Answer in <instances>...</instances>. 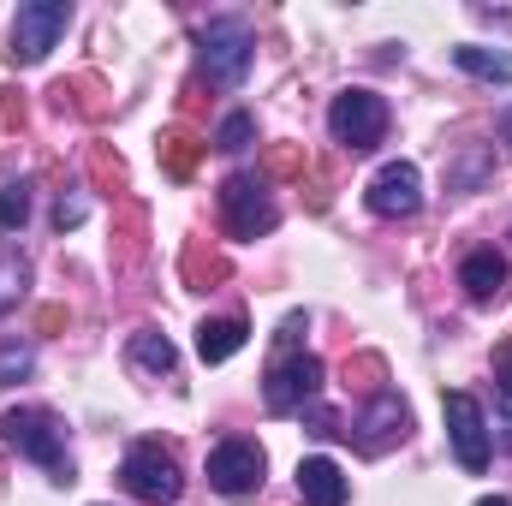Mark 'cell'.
Instances as JSON below:
<instances>
[{
    "label": "cell",
    "mask_w": 512,
    "mask_h": 506,
    "mask_svg": "<svg viewBox=\"0 0 512 506\" xmlns=\"http://www.w3.org/2000/svg\"><path fill=\"white\" fill-rule=\"evenodd\" d=\"M0 435H6L12 453L36 459L54 483H72V453H66V429H60L54 411H42V405H18V411L0 417Z\"/></svg>",
    "instance_id": "1"
},
{
    "label": "cell",
    "mask_w": 512,
    "mask_h": 506,
    "mask_svg": "<svg viewBox=\"0 0 512 506\" xmlns=\"http://www.w3.org/2000/svg\"><path fill=\"white\" fill-rule=\"evenodd\" d=\"M197 60H203V72H209V84H245V72H251L256 60V36L245 18H209L203 30H197Z\"/></svg>",
    "instance_id": "2"
},
{
    "label": "cell",
    "mask_w": 512,
    "mask_h": 506,
    "mask_svg": "<svg viewBox=\"0 0 512 506\" xmlns=\"http://www.w3.org/2000/svg\"><path fill=\"white\" fill-rule=\"evenodd\" d=\"M322 393V358L316 352H286L268 364V381H262V405L274 417H304Z\"/></svg>",
    "instance_id": "3"
},
{
    "label": "cell",
    "mask_w": 512,
    "mask_h": 506,
    "mask_svg": "<svg viewBox=\"0 0 512 506\" xmlns=\"http://www.w3.org/2000/svg\"><path fill=\"white\" fill-rule=\"evenodd\" d=\"M274 221H280V209H274L262 173H233L221 185V227L233 239H262V233H274Z\"/></svg>",
    "instance_id": "4"
},
{
    "label": "cell",
    "mask_w": 512,
    "mask_h": 506,
    "mask_svg": "<svg viewBox=\"0 0 512 506\" xmlns=\"http://www.w3.org/2000/svg\"><path fill=\"white\" fill-rule=\"evenodd\" d=\"M328 131H334V143L340 149H352V155H364V149H376L387 131V102L376 90H340L334 96V108H328Z\"/></svg>",
    "instance_id": "5"
},
{
    "label": "cell",
    "mask_w": 512,
    "mask_h": 506,
    "mask_svg": "<svg viewBox=\"0 0 512 506\" xmlns=\"http://www.w3.org/2000/svg\"><path fill=\"white\" fill-rule=\"evenodd\" d=\"M120 477H126V489L137 501L149 506H173L179 501V489H185V477H179V459L161 447V441H137L126 453V465H120Z\"/></svg>",
    "instance_id": "6"
},
{
    "label": "cell",
    "mask_w": 512,
    "mask_h": 506,
    "mask_svg": "<svg viewBox=\"0 0 512 506\" xmlns=\"http://www.w3.org/2000/svg\"><path fill=\"white\" fill-rule=\"evenodd\" d=\"M262 471H268V459H262V447L245 441V435H233V441H221V447L209 453V489H215L221 501H256Z\"/></svg>",
    "instance_id": "7"
},
{
    "label": "cell",
    "mask_w": 512,
    "mask_h": 506,
    "mask_svg": "<svg viewBox=\"0 0 512 506\" xmlns=\"http://www.w3.org/2000/svg\"><path fill=\"white\" fill-rule=\"evenodd\" d=\"M66 24H72V6L66 0H30V6H18V18H12V60H24V66H36V60H48V48L66 36Z\"/></svg>",
    "instance_id": "8"
},
{
    "label": "cell",
    "mask_w": 512,
    "mask_h": 506,
    "mask_svg": "<svg viewBox=\"0 0 512 506\" xmlns=\"http://www.w3.org/2000/svg\"><path fill=\"white\" fill-rule=\"evenodd\" d=\"M346 435L358 441V453H364V459H382L387 447H399V441L411 435V411H405V399H399V393H376V399L364 405V417H358Z\"/></svg>",
    "instance_id": "9"
},
{
    "label": "cell",
    "mask_w": 512,
    "mask_h": 506,
    "mask_svg": "<svg viewBox=\"0 0 512 506\" xmlns=\"http://www.w3.org/2000/svg\"><path fill=\"white\" fill-rule=\"evenodd\" d=\"M441 417H447V435H453L459 465H465L471 477L489 471V423H483V405H477L471 393H447V399H441Z\"/></svg>",
    "instance_id": "10"
},
{
    "label": "cell",
    "mask_w": 512,
    "mask_h": 506,
    "mask_svg": "<svg viewBox=\"0 0 512 506\" xmlns=\"http://www.w3.org/2000/svg\"><path fill=\"white\" fill-rule=\"evenodd\" d=\"M364 203H370V215H382V221H405V215H417V209H423V173H417L411 161H387L382 173L370 179Z\"/></svg>",
    "instance_id": "11"
},
{
    "label": "cell",
    "mask_w": 512,
    "mask_h": 506,
    "mask_svg": "<svg viewBox=\"0 0 512 506\" xmlns=\"http://www.w3.org/2000/svg\"><path fill=\"white\" fill-rule=\"evenodd\" d=\"M459 286H465L471 304H501L512 292V262L495 251H471L459 262Z\"/></svg>",
    "instance_id": "12"
},
{
    "label": "cell",
    "mask_w": 512,
    "mask_h": 506,
    "mask_svg": "<svg viewBox=\"0 0 512 506\" xmlns=\"http://www.w3.org/2000/svg\"><path fill=\"white\" fill-rule=\"evenodd\" d=\"M298 495L304 506H346V471L328 453H310L298 459Z\"/></svg>",
    "instance_id": "13"
},
{
    "label": "cell",
    "mask_w": 512,
    "mask_h": 506,
    "mask_svg": "<svg viewBox=\"0 0 512 506\" xmlns=\"http://www.w3.org/2000/svg\"><path fill=\"white\" fill-rule=\"evenodd\" d=\"M126 358H131V370H137V376H155V381L173 376V364H179L173 340H167V334H155V328H137V334H131Z\"/></svg>",
    "instance_id": "14"
},
{
    "label": "cell",
    "mask_w": 512,
    "mask_h": 506,
    "mask_svg": "<svg viewBox=\"0 0 512 506\" xmlns=\"http://www.w3.org/2000/svg\"><path fill=\"white\" fill-rule=\"evenodd\" d=\"M245 340H251V328H245L239 316H221V322H203V328H197V352H203V364H227Z\"/></svg>",
    "instance_id": "15"
},
{
    "label": "cell",
    "mask_w": 512,
    "mask_h": 506,
    "mask_svg": "<svg viewBox=\"0 0 512 506\" xmlns=\"http://www.w3.org/2000/svg\"><path fill=\"white\" fill-rule=\"evenodd\" d=\"M155 149H161V167H167V173H173V179H191V173H197V161H203V149H209V143H203V137H197V131L173 126V131H161V143H155Z\"/></svg>",
    "instance_id": "16"
},
{
    "label": "cell",
    "mask_w": 512,
    "mask_h": 506,
    "mask_svg": "<svg viewBox=\"0 0 512 506\" xmlns=\"http://www.w3.org/2000/svg\"><path fill=\"white\" fill-rule=\"evenodd\" d=\"M179 274H185V286H191V292H209V286H221V280H227V256H215L203 239H191L185 256H179Z\"/></svg>",
    "instance_id": "17"
},
{
    "label": "cell",
    "mask_w": 512,
    "mask_h": 506,
    "mask_svg": "<svg viewBox=\"0 0 512 506\" xmlns=\"http://www.w3.org/2000/svg\"><path fill=\"white\" fill-rule=\"evenodd\" d=\"M453 66L471 72V78H483V84H512V54H501V48L465 42V48H453Z\"/></svg>",
    "instance_id": "18"
},
{
    "label": "cell",
    "mask_w": 512,
    "mask_h": 506,
    "mask_svg": "<svg viewBox=\"0 0 512 506\" xmlns=\"http://www.w3.org/2000/svg\"><path fill=\"white\" fill-rule=\"evenodd\" d=\"M54 96H60V108H78L84 120H102V114H108V96H102V78H96V72H78V78L60 84Z\"/></svg>",
    "instance_id": "19"
},
{
    "label": "cell",
    "mask_w": 512,
    "mask_h": 506,
    "mask_svg": "<svg viewBox=\"0 0 512 506\" xmlns=\"http://www.w3.org/2000/svg\"><path fill=\"white\" fill-rule=\"evenodd\" d=\"M304 173H310L304 143H268V149H262V185H268V179H304Z\"/></svg>",
    "instance_id": "20"
},
{
    "label": "cell",
    "mask_w": 512,
    "mask_h": 506,
    "mask_svg": "<svg viewBox=\"0 0 512 506\" xmlns=\"http://www.w3.org/2000/svg\"><path fill=\"white\" fill-rule=\"evenodd\" d=\"M24 286H30V262H24L18 251H6V245H0V316L24 298Z\"/></svg>",
    "instance_id": "21"
},
{
    "label": "cell",
    "mask_w": 512,
    "mask_h": 506,
    "mask_svg": "<svg viewBox=\"0 0 512 506\" xmlns=\"http://www.w3.org/2000/svg\"><path fill=\"white\" fill-rule=\"evenodd\" d=\"M30 221V179H12L0 185V233H18Z\"/></svg>",
    "instance_id": "22"
},
{
    "label": "cell",
    "mask_w": 512,
    "mask_h": 506,
    "mask_svg": "<svg viewBox=\"0 0 512 506\" xmlns=\"http://www.w3.org/2000/svg\"><path fill=\"white\" fill-rule=\"evenodd\" d=\"M346 381H352V387H364L370 399H376V393H387V358H376V352L346 358Z\"/></svg>",
    "instance_id": "23"
},
{
    "label": "cell",
    "mask_w": 512,
    "mask_h": 506,
    "mask_svg": "<svg viewBox=\"0 0 512 506\" xmlns=\"http://www.w3.org/2000/svg\"><path fill=\"white\" fill-rule=\"evenodd\" d=\"M90 173H96V185H102V191H126V161H120V155H108V143H96V149H90Z\"/></svg>",
    "instance_id": "24"
},
{
    "label": "cell",
    "mask_w": 512,
    "mask_h": 506,
    "mask_svg": "<svg viewBox=\"0 0 512 506\" xmlns=\"http://www.w3.org/2000/svg\"><path fill=\"white\" fill-rule=\"evenodd\" d=\"M251 137H256V120H251V114H227V120H221V131H215V149L239 155V149H251Z\"/></svg>",
    "instance_id": "25"
},
{
    "label": "cell",
    "mask_w": 512,
    "mask_h": 506,
    "mask_svg": "<svg viewBox=\"0 0 512 506\" xmlns=\"http://www.w3.org/2000/svg\"><path fill=\"white\" fill-rule=\"evenodd\" d=\"M36 370V352L24 340H0V381H24Z\"/></svg>",
    "instance_id": "26"
},
{
    "label": "cell",
    "mask_w": 512,
    "mask_h": 506,
    "mask_svg": "<svg viewBox=\"0 0 512 506\" xmlns=\"http://www.w3.org/2000/svg\"><path fill=\"white\" fill-rule=\"evenodd\" d=\"M84 215H90L84 197H60V203H54V227H60V233H66V227H84Z\"/></svg>",
    "instance_id": "27"
},
{
    "label": "cell",
    "mask_w": 512,
    "mask_h": 506,
    "mask_svg": "<svg viewBox=\"0 0 512 506\" xmlns=\"http://www.w3.org/2000/svg\"><path fill=\"white\" fill-rule=\"evenodd\" d=\"M30 108H24V90H0V126H24Z\"/></svg>",
    "instance_id": "28"
},
{
    "label": "cell",
    "mask_w": 512,
    "mask_h": 506,
    "mask_svg": "<svg viewBox=\"0 0 512 506\" xmlns=\"http://www.w3.org/2000/svg\"><path fill=\"white\" fill-rule=\"evenodd\" d=\"M495 381H501V387H495V399H501V411L512 417V346L495 358Z\"/></svg>",
    "instance_id": "29"
},
{
    "label": "cell",
    "mask_w": 512,
    "mask_h": 506,
    "mask_svg": "<svg viewBox=\"0 0 512 506\" xmlns=\"http://www.w3.org/2000/svg\"><path fill=\"white\" fill-rule=\"evenodd\" d=\"M36 328H42V334H54V328H66V310H60V304H48V310H36Z\"/></svg>",
    "instance_id": "30"
},
{
    "label": "cell",
    "mask_w": 512,
    "mask_h": 506,
    "mask_svg": "<svg viewBox=\"0 0 512 506\" xmlns=\"http://www.w3.org/2000/svg\"><path fill=\"white\" fill-rule=\"evenodd\" d=\"M495 131H501V143H507V149H512V108H507V114H501V120H495Z\"/></svg>",
    "instance_id": "31"
},
{
    "label": "cell",
    "mask_w": 512,
    "mask_h": 506,
    "mask_svg": "<svg viewBox=\"0 0 512 506\" xmlns=\"http://www.w3.org/2000/svg\"><path fill=\"white\" fill-rule=\"evenodd\" d=\"M477 506H512V501H501V495H483V501H477Z\"/></svg>",
    "instance_id": "32"
},
{
    "label": "cell",
    "mask_w": 512,
    "mask_h": 506,
    "mask_svg": "<svg viewBox=\"0 0 512 506\" xmlns=\"http://www.w3.org/2000/svg\"><path fill=\"white\" fill-rule=\"evenodd\" d=\"M507 447H512V429H507Z\"/></svg>",
    "instance_id": "33"
}]
</instances>
